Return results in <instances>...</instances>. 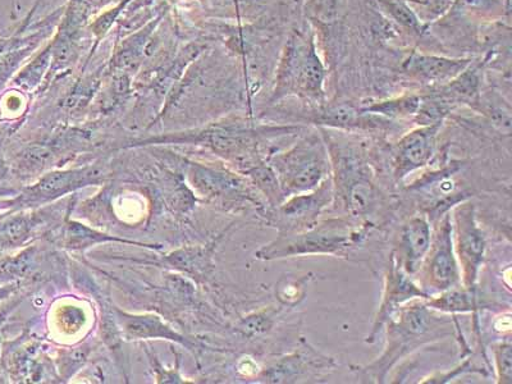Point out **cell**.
Segmentation results:
<instances>
[{
    "instance_id": "cell-1",
    "label": "cell",
    "mask_w": 512,
    "mask_h": 384,
    "mask_svg": "<svg viewBox=\"0 0 512 384\" xmlns=\"http://www.w3.org/2000/svg\"><path fill=\"white\" fill-rule=\"evenodd\" d=\"M384 327H387V338L382 355L367 367L360 368L369 382L383 383L388 373L406 356L459 331L455 318L441 317V313L428 308L424 299L402 305Z\"/></svg>"
},
{
    "instance_id": "cell-2",
    "label": "cell",
    "mask_w": 512,
    "mask_h": 384,
    "mask_svg": "<svg viewBox=\"0 0 512 384\" xmlns=\"http://www.w3.org/2000/svg\"><path fill=\"white\" fill-rule=\"evenodd\" d=\"M374 227V223L345 216L322 219L305 231L280 232L277 239L260 249L256 256L262 260L314 255L349 258L364 244Z\"/></svg>"
},
{
    "instance_id": "cell-3",
    "label": "cell",
    "mask_w": 512,
    "mask_h": 384,
    "mask_svg": "<svg viewBox=\"0 0 512 384\" xmlns=\"http://www.w3.org/2000/svg\"><path fill=\"white\" fill-rule=\"evenodd\" d=\"M327 149L335 194L332 207L341 210V216L373 223L369 217L382 204L383 194L374 181L372 164L355 146L329 141Z\"/></svg>"
},
{
    "instance_id": "cell-4",
    "label": "cell",
    "mask_w": 512,
    "mask_h": 384,
    "mask_svg": "<svg viewBox=\"0 0 512 384\" xmlns=\"http://www.w3.org/2000/svg\"><path fill=\"white\" fill-rule=\"evenodd\" d=\"M269 166L285 199L314 190L332 176L327 146L315 136L301 140L286 152L272 155Z\"/></svg>"
},
{
    "instance_id": "cell-5",
    "label": "cell",
    "mask_w": 512,
    "mask_h": 384,
    "mask_svg": "<svg viewBox=\"0 0 512 384\" xmlns=\"http://www.w3.org/2000/svg\"><path fill=\"white\" fill-rule=\"evenodd\" d=\"M452 239L459 262L461 283L468 290L478 291L480 269L487 254V239L477 221L474 204L461 201L451 214Z\"/></svg>"
},
{
    "instance_id": "cell-6",
    "label": "cell",
    "mask_w": 512,
    "mask_h": 384,
    "mask_svg": "<svg viewBox=\"0 0 512 384\" xmlns=\"http://www.w3.org/2000/svg\"><path fill=\"white\" fill-rule=\"evenodd\" d=\"M422 274V287L440 292L461 285V272L457 262L454 239H452L451 210L434 223L431 248L419 269Z\"/></svg>"
},
{
    "instance_id": "cell-7",
    "label": "cell",
    "mask_w": 512,
    "mask_h": 384,
    "mask_svg": "<svg viewBox=\"0 0 512 384\" xmlns=\"http://www.w3.org/2000/svg\"><path fill=\"white\" fill-rule=\"evenodd\" d=\"M332 176L324 180L314 190L288 196L268 213L269 222L280 232L308 230L320 221V217L333 204Z\"/></svg>"
},
{
    "instance_id": "cell-8",
    "label": "cell",
    "mask_w": 512,
    "mask_h": 384,
    "mask_svg": "<svg viewBox=\"0 0 512 384\" xmlns=\"http://www.w3.org/2000/svg\"><path fill=\"white\" fill-rule=\"evenodd\" d=\"M431 295L427 294L420 285L411 280L408 273L402 271L396 264L393 256L390 255L386 273H384V287L381 305H379L376 317L370 329L369 335L365 338L367 344H374L379 333L393 314L401 308L402 305L415 299H427Z\"/></svg>"
},
{
    "instance_id": "cell-9",
    "label": "cell",
    "mask_w": 512,
    "mask_h": 384,
    "mask_svg": "<svg viewBox=\"0 0 512 384\" xmlns=\"http://www.w3.org/2000/svg\"><path fill=\"white\" fill-rule=\"evenodd\" d=\"M442 122L423 126L410 132L392 148L391 171L397 182L404 181L411 173L428 166L436 148L438 130Z\"/></svg>"
},
{
    "instance_id": "cell-10",
    "label": "cell",
    "mask_w": 512,
    "mask_h": 384,
    "mask_svg": "<svg viewBox=\"0 0 512 384\" xmlns=\"http://www.w3.org/2000/svg\"><path fill=\"white\" fill-rule=\"evenodd\" d=\"M336 367L335 359L322 354L301 337L299 347L268 368L264 373V379L268 383H294Z\"/></svg>"
},
{
    "instance_id": "cell-11",
    "label": "cell",
    "mask_w": 512,
    "mask_h": 384,
    "mask_svg": "<svg viewBox=\"0 0 512 384\" xmlns=\"http://www.w3.org/2000/svg\"><path fill=\"white\" fill-rule=\"evenodd\" d=\"M432 223L427 216H414L402 224L391 255L409 276L419 272L432 242Z\"/></svg>"
},
{
    "instance_id": "cell-12",
    "label": "cell",
    "mask_w": 512,
    "mask_h": 384,
    "mask_svg": "<svg viewBox=\"0 0 512 384\" xmlns=\"http://www.w3.org/2000/svg\"><path fill=\"white\" fill-rule=\"evenodd\" d=\"M424 303L427 304L428 308L448 315L475 314L479 310L488 309L491 306L482 299V296L479 295V290H468V288L461 287V285L440 292V295H431L424 299Z\"/></svg>"
},
{
    "instance_id": "cell-13",
    "label": "cell",
    "mask_w": 512,
    "mask_h": 384,
    "mask_svg": "<svg viewBox=\"0 0 512 384\" xmlns=\"http://www.w3.org/2000/svg\"><path fill=\"white\" fill-rule=\"evenodd\" d=\"M315 122L338 128H376L383 127V123H386L381 118L376 120L372 116L365 117L364 112H359L349 104H340L324 109L319 113Z\"/></svg>"
},
{
    "instance_id": "cell-14",
    "label": "cell",
    "mask_w": 512,
    "mask_h": 384,
    "mask_svg": "<svg viewBox=\"0 0 512 384\" xmlns=\"http://www.w3.org/2000/svg\"><path fill=\"white\" fill-rule=\"evenodd\" d=\"M465 62L447 61L433 57H418L411 59L409 70L427 80L442 81L450 79L464 70Z\"/></svg>"
},
{
    "instance_id": "cell-15",
    "label": "cell",
    "mask_w": 512,
    "mask_h": 384,
    "mask_svg": "<svg viewBox=\"0 0 512 384\" xmlns=\"http://www.w3.org/2000/svg\"><path fill=\"white\" fill-rule=\"evenodd\" d=\"M438 96L447 103H474L478 96V79L474 73H464L459 79L452 81Z\"/></svg>"
},
{
    "instance_id": "cell-16",
    "label": "cell",
    "mask_w": 512,
    "mask_h": 384,
    "mask_svg": "<svg viewBox=\"0 0 512 384\" xmlns=\"http://www.w3.org/2000/svg\"><path fill=\"white\" fill-rule=\"evenodd\" d=\"M323 77V68L320 66L318 58L314 53H310L300 64L299 72H297V82H299L300 88L310 95H318Z\"/></svg>"
},
{
    "instance_id": "cell-17",
    "label": "cell",
    "mask_w": 512,
    "mask_h": 384,
    "mask_svg": "<svg viewBox=\"0 0 512 384\" xmlns=\"http://www.w3.org/2000/svg\"><path fill=\"white\" fill-rule=\"evenodd\" d=\"M422 99L419 96H406L391 102L378 103L364 109V113H378L387 117H408L418 113Z\"/></svg>"
},
{
    "instance_id": "cell-18",
    "label": "cell",
    "mask_w": 512,
    "mask_h": 384,
    "mask_svg": "<svg viewBox=\"0 0 512 384\" xmlns=\"http://www.w3.org/2000/svg\"><path fill=\"white\" fill-rule=\"evenodd\" d=\"M310 281V276H304L299 280L294 278H283L277 285L276 295L280 303L285 308H295L305 299L306 283Z\"/></svg>"
},
{
    "instance_id": "cell-19",
    "label": "cell",
    "mask_w": 512,
    "mask_h": 384,
    "mask_svg": "<svg viewBox=\"0 0 512 384\" xmlns=\"http://www.w3.org/2000/svg\"><path fill=\"white\" fill-rule=\"evenodd\" d=\"M498 383H512V346L510 341L498 342L493 347Z\"/></svg>"
},
{
    "instance_id": "cell-20",
    "label": "cell",
    "mask_w": 512,
    "mask_h": 384,
    "mask_svg": "<svg viewBox=\"0 0 512 384\" xmlns=\"http://www.w3.org/2000/svg\"><path fill=\"white\" fill-rule=\"evenodd\" d=\"M277 313L278 310L268 309L253 315V317L246 318L242 320L241 331L250 337L263 335V333L271 331Z\"/></svg>"
},
{
    "instance_id": "cell-21",
    "label": "cell",
    "mask_w": 512,
    "mask_h": 384,
    "mask_svg": "<svg viewBox=\"0 0 512 384\" xmlns=\"http://www.w3.org/2000/svg\"><path fill=\"white\" fill-rule=\"evenodd\" d=\"M388 8H390V12L393 16H395L396 20L402 22V24L410 27H415L418 25V20H416L413 12L410 11L409 8L402 6L400 3L386 2Z\"/></svg>"
},
{
    "instance_id": "cell-22",
    "label": "cell",
    "mask_w": 512,
    "mask_h": 384,
    "mask_svg": "<svg viewBox=\"0 0 512 384\" xmlns=\"http://www.w3.org/2000/svg\"><path fill=\"white\" fill-rule=\"evenodd\" d=\"M340 0H318L317 2V15L323 21H332L338 16V9H340Z\"/></svg>"
},
{
    "instance_id": "cell-23",
    "label": "cell",
    "mask_w": 512,
    "mask_h": 384,
    "mask_svg": "<svg viewBox=\"0 0 512 384\" xmlns=\"http://www.w3.org/2000/svg\"><path fill=\"white\" fill-rule=\"evenodd\" d=\"M493 328H495L496 332L502 333V335H505V333H510L511 332V314H510V312L502 314L501 317H498L495 320V323H493Z\"/></svg>"
},
{
    "instance_id": "cell-24",
    "label": "cell",
    "mask_w": 512,
    "mask_h": 384,
    "mask_svg": "<svg viewBox=\"0 0 512 384\" xmlns=\"http://www.w3.org/2000/svg\"><path fill=\"white\" fill-rule=\"evenodd\" d=\"M118 0H84L86 8L89 9H100L105 6H108V4L116 3Z\"/></svg>"
},
{
    "instance_id": "cell-25",
    "label": "cell",
    "mask_w": 512,
    "mask_h": 384,
    "mask_svg": "<svg viewBox=\"0 0 512 384\" xmlns=\"http://www.w3.org/2000/svg\"><path fill=\"white\" fill-rule=\"evenodd\" d=\"M45 2H47V0H36V6L34 8H32V11H34V9L36 8H44V4Z\"/></svg>"
}]
</instances>
